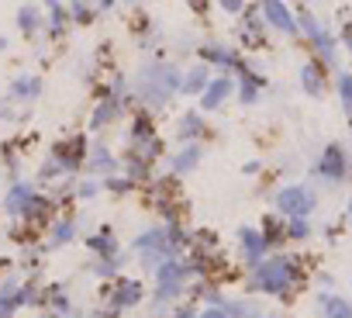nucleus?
Wrapping results in <instances>:
<instances>
[{
  "mask_svg": "<svg viewBox=\"0 0 352 318\" xmlns=\"http://www.w3.org/2000/svg\"><path fill=\"white\" fill-rule=\"evenodd\" d=\"M249 284L252 291H262L270 297H287L294 287H297V277H301V263L290 260V256H266L255 270H249Z\"/></svg>",
  "mask_w": 352,
  "mask_h": 318,
  "instance_id": "1",
  "label": "nucleus"
},
{
  "mask_svg": "<svg viewBox=\"0 0 352 318\" xmlns=\"http://www.w3.org/2000/svg\"><path fill=\"white\" fill-rule=\"evenodd\" d=\"M138 84H142V97L152 108H166V101L184 87V80H180V73H176L173 66H145L142 76H138Z\"/></svg>",
  "mask_w": 352,
  "mask_h": 318,
  "instance_id": "2",
  "label": "nucleus"
},
{
  "mask_svg": "<svg viewBox=\"0 0 352 318\" xmlns=\"http://www.w3.org/2000/svg\"><path fill=\"white\" fill-rule=\"evenodd\" d=\"M273 204H277V215L307 218V215L318 208V194H314L307 184H290V187H284V191L273 197Z\"/></svg>",
  "mask_w": 352,
  "mask_h": 318,
  "instance_id": "3",
  "label": "nucleus"
},
{
  "mask_svg": "<svg viewBox=\"0 0 352 318\" xmlns=\"http://www.w3.org/2000/svg\"><path fill=\"white\" fill-rule=\"evenodd\" d=\"M318 173H321L328 184H342V180L349 177V156H345V149H342L338 142L325 145V152H321V159H318Z\"/></svg>",
  "mask_w": 352,
  "mask_h": 318,
  "instance_id": "4",
  "label": "nucleus"
},
{
  "mask_svg": "<svg viewBox=\"0 0 352 318\" xmlns=\"http://www.w3.org/2000/svg\"><path fill=\"white\" fill-rule=\"evenodd\" d=\"M238 249H242V263H245L249 270H255L262 260H266L270 243H266V235H262V232H255V228H242V232H238Z\"/></svg>",
  "mask_w": 352,
  "mask_h": 318,
  "instance_id": "5",
  "label": "nucleus"
},
{
  "mask_svg": "<svg viewBox=\"0 0 352 318\" xmlns=\"http://www.w3.org/2000/svg\"><path fill=\"white\" fill-rule=\"evenodd\" d=\"M262 18H266V25H273L277 32H287V35L297 32V18L287 11L284 0H262Z\"/></svg>",
  "mask_w": 352,
  "mask_h": 318,
  "instance_id": "6",
  "label": "nucleus"
},
{
  "mask_svg": "<svg viewBox=\"0 0 352 318\" xmlns=\"http://www.w3.org/2000/svg\"><path fill=\"white\" fill-rule=\"evenodd\" d=\"M52 159H55L66 173H73V170L83 163V138L76 135V138H69V142H59V145L52 149Z\"/></svg>",
  "mask_w": 352,
  "mask_h": 318,
  "instance_id": "7",
  "label": "nucleus"
},
{
  "mask_svg": "<svg viewBox=\"0 0 352 318\" xmlns=\"http://www.w3.org/2000/svg\"><path fill=\"white\" fill-rule=\"evenodd\" d=\"M228 94H231V80L228 76H214L211 84H208V90H204V97H201V108L214 111V108H221L228 101Z\"/></svg>",
  "mask_w": 352,
  "mask_h": 318,
  "instance_id": "8",
  "label": "nucleus"
},
{
  "mask_svg": "<svg viewBox=\"0 0 352 318\" xmlns=\"http://www.w3.org/2000/svg\"><path fill=\"white\" fill-rule=\"evenodd\" d=\"M201 56H204L208 62H214L218 69H242V66H245V62H238V52H235V49L218 45V42H214V45H204Z\"/></svg>",
  "mask_w": 352,
  "mask_h": 318,
  "instance_id": "9",
  "label": "nucleus"
},
{
  "mask_svg": "<svg viewBox=\"0 0 352 318\" xmlns=\"http://www.w3.org/2000/svg\"><path fill=\"white\" fill-rule=\"evenodd\" d=\"M318 308H321V318H352V301L338 297V294H318Z\"/></svg>",
  "mask_w": 352,
  "mask_h": 318,
  "instance_id": "10",
  "label": "nucleus"
},
{
  "mask_svg": "<svg viewBox=\"0 0 352 318\" xmlns=\"http://www.w3.org/2000/svg\"><path fill=\"white\" fill-rule=\"evenodd\" d=\"M325 84H328V76H325V69H321L318 62H307V66L301 69V87H304L311 97H321V94H325Z\"/></svg>",
  "mask_w": 352,
  "mask_h": 318,
  "instance_id": "11",
  "label": "nucleus"
},
{
  "mask_svg": "<svg viewBox=\"0 0 352 318\" xmlns=\"http://www.w3.org/2000/svg\"><path fill=\"white\" fill-rule=\"evenodd\" d=\"M262 21H266V18H259L255 11H245L242 14V42L245 45H266V42H262Z\"/></svg>",
  "mask_w": 352,
  "mask_h": 318,
  "instance_id": "12",
  "label": "nucleus"
},
{
  "mask_svg": "<svg viewBox=\"0 0 352 318\" xmlns=\"http://www.w3.org/2000/svg\"><path fill=\"white\" fill-rule=\"evenodd\" d=\"M138 301H142V284H138V280H121L118 291H114V315H118L121 308L138 304Z\"/></svg>",
  "mask_w": 352,
  "mask_h": 318,
  "instance_id": "13",
  "label": "nucleus"
},
{
  "mask_svg": "<svg viewBox=\"0 0 352 318\" xmlns=\"http://www.w3.org/2000/svg\"><path fill=\"white\" fill-rule=\"evenodd\" d=\"M42 94V80L38 76H18L11 84V101H35Z\"/></svg>",
  "mask_w": 352,
  "mask_h": 318,
  "instance_id": "14",
  "label": "nucleus"
},
{
  "mask_svg": "<svg viewBox=\"0 0 352 318\" xmlns=\"http://www.w3.org/2000/svg\"><path fill=\"white\" fill-rule=\"evenodd\" d=\"M32 201H35V194H32L28 184H14V187L8 191V211H11V215H25V211L32 208Z\"/></svg>",
  "mask_w": 352,
  "mask_h": 318,
  "instance_id": "15",
  "label": "nucleus"
},
{
  "mask_svg": "<svg viewBox=\"0 0 352 318\" xmlns=\"http://www.w3.org/2000/svg\"><path fill=\"white\" fill-rule=\"evenodd\" d=\"M197 163H201V145H194V142H190V145H184V149H180V156L173 159V170H176V173H190Z\"/></svg>",
  "mask_w": 352,
  "mask_h": 318,
  "instance_id": "16",
  "label": "nucleus"
},
{
  "mask_svg": "<svg viewBox=\"0 0 352 318\" xmlns=\"http://www.w3.org/2000/svg\"><path fill=\"white\" fill-rule=\"evenodd\" d=\"M208 84H211V76H208V66H194L187 76H184V94H201V90H208Z\"/></svg>",
  "mask_w": 352,
  "mask_h": 318,
  "instance_id": "17",
  "label": "nucleus"
},
{
  "mask_svg": "<svg viewBox=\"0 0 352 318\" xmlns=\"http://www.w3.org/2000/svg\"><path fill=\"white\" fill-rule=\"evenodd\" d=\"M262 235H266L270 246H277V243H284V238H287V225H284L280 218H270V215H266V221H262Z\"/></svg>",
  "mask_w": 352,
  "mask_h": 318,
  "instance_id": "18",
  "label": "nucleus"
},
{
  "mask_svg": "<svg viewBox=\"0 0 352 318\" xmlns=\"http://www.w3.org/2000/svg\"><path fill=\"white\" fill-rule=\"evenodd\" d=\"M201 132H204V121H201L197 114H184L180 125H176V135H180L184 142H187V138H197Z\"/></svg>",
  "mask_w": 352,
  "mask_h": 318,
  "instance_id": "19",
  "label": "nucleus"
},
{
  "mask_svg": "<svg viewBox=\"0 0 352 318\" xmlns=\"http://www.w3.org/2000/svg\"><path fill=\"white\" fill-rule=\"evenodd\" d=\"M228 318H259V308L252 301H225Z\"/></svg>",
  "mask_w": 352,
  "mask_h": 318,
  "instance_id": "20",
  "label": "nucleus"
},
{
  "mask_svg": "<svg viewBox=\"0 0 352 318\" xmlns=\"http://www.w3.org/2000/svg\"><path fill=\"white\" fill-rule=\"evenodd\" d=\"M338 94H342V111L352 125V73H342L338 76Z\"/></svg>",
  "mask_w": 352,
  "mask_h": 318,
  "instance_id": "21",
  "label": "nucleus"
},
{
  "mask_svg": "<svg viewBox=\"0 0 352 318\" xmlns=\"http://www.w3.org/2000/svg\"><path fill=\"white\" fill-rule=\"evenodd\" d=\"M307 235H311L307 218H290V221H287V238H294V243H304Z\"/></svg>",
  "mask_w": 352,
  "mask_h": 318,
  "instance_id": "22",
  "label": "nucleus"
},
{
  "mask_svg": "<svg viewBox=\"0 0 352 318\" xmlns=\"http://www.w3.org/2000/svg\"><path fill=\"white\" fill-rule=\"evenodd\" d=\"M18 28H21L25 35H35V32H38V11H35V8H21V14H18Z\"/></svg>",
  "mask_w": 352,
  "mask_h": 318,
  "instance_id": "23",
  "label": "nucleus"
},
{
  "mask_svg": "<svg viewBox=\"0 0 352 318\" xmlns=\"http://www.w3.org/2000/svg\"><path fill=\"white\" fill-rule=\"evenodd\" d=\"M90 246H94L97 253H108V256L118 249V243H114V235H111V232H97V235H90Z\"/></svg>",
  "mask_w": 352,
  "mask_h": 318,
  "instance_id": "24",
  "label": "nucleus"
},
{
  "mask_svg": "<svg viewBox=\"0 0 352 318\" xmlns=\"http://www.w3.org/2000/svg\"><path fill=\"white\" fill-rule=\"evenodd\" d=\"M69 235H73V221H59V225L52 228L49 249H55V246H66V243H69Z\"/></svg>",
  "mask_w": 352,
  "mask_h": 318,
  "instance_id": "25",
  "label": "nucleus"
},
{
  "mask_svg": "<svg viewBox=\"0 0 352 318\" xmlns=\"http://www.w3.org/2000/svg\"><path fill=\"white\" fill-rule=\"evenodd\" d=\"M49 21H52V25H49V32H52V35H62V25H66V11H62V8L55 4V0H49Z\"/></svg>",
  "mask_w": 352,
  "mask_h": 318,
  "instance_id": "26",
  "label": "nucleus"
},
{
  "mask_svg": "<svg viewBox=\"0 0 352 318\" xmlns=\"http://www.w3.org/2000/svg\"><path fill=\"white\" fill-rule=\"evenodd\" d=\"M128 173H131V180H145L149 177V163H145V159L142 156H128Z\"/></svg>",
  "mask_w": 352,
  "mask_h": 318,
  "instance_id": "27",
  "label": "nucleus"
},
{
  "mask_svg": "<svg viewBox=\"0 0 352 318\" xmlns=\"http://www.w3.org/2000/svg\"><path fill=\"white\" fill-rule=\"evenodd\" d=\"M90 167H97V170H114V167H118V159H114V156H108L104 149H97V156L90 159Z\"/></svg>",
  "mask_w": 352,
  "mask_h": 318,
  "instance_id": "28",
  "label": "nucleus"
},
{
  "mask_svg": "<svg viewBox=\"0 0 352 318\" xmlns=\"http://www.w3.org/2000/svg\"><path fill=\"white\" fill-rule=\"evenodd\" d=\"M69 14H73L76 21H90V18H94V14H90V8H86L83 0H73V4H69Z\"/></svg>",
  "mask_w": 352,
  "mask_h": 318,
  "instance_id": "29",
  "label": "nucleus"
},
{
  "mask_svg": "<svg viewBox=\"0 0 352 318\" xmlns=\"http://www.w3.org/2000/svg\"><path fill=\"white\" fill-rule=\"evenodd\" d=\"M49 301H52L59 311H69V297H66V291H62V287H52V291H49Z\"/></svg>",
  "mask_w": 352,
  "mask_h": 318,
  "instance_id": "30",
  "label": "nucleus"
},
{
  "mask_svg": "<svg viewBox=\"0 0 352 318\" xmlns=\"http://www.w3.org/2000/svg\"><path fill=\"white\" fill-rule=\"evenodd\" d=\"M131 184H135V180H121V177H108V180H104V187H111L114 194H125V191H131Z\"/></svg>",
  "mask_w": 352,
  "mask_h": 318,
  "instance_id": "31",
  "label": "nucleus"
},
{
  "mask_svg": "<svg viewBox=\"0 0 352 318\" xmlns=\"http://www.w3.org/2000/svg\"><path fill=\"white\" fill-rule=\"evenodd\" d=\"M228 14H245V0H218Z\"/></svg>",
  "mask_w": 352,
  "mask_h": 318,
  "instance_id": "32",
  "label": "nucleus"
},
{
  "mask_svg": "<svg viewBox=\"0 0 352 318\" xmlns=\"http://www.w3.org/2000/svg\"><path fill=\"white\" fill-rule=\"evenodd\" d=\"M114 267H118V263H114V260H101V263H97V267H94V270H97V273H101V277H111V273H114Z\"/></svg>",
  "mask_w": 352,
  "mask_h": 318,
  "instance_id": "33",
  "label": "nucleus"
},
{
  "mask_svg": "<svg viewBox=\"0 0 352 318\" xmlns=\"http://www.w3.org/2000/svg\"><path fill=\"white\" fill-rule=\"evenodd\" d=\"M76 194H79V197H94V194H97V184H94V180H90V184H79Z\"/></svg>",
  "mask_w": 352,
  "mask_h": 318,
  "instance_id": "34",
  "label": "nucleus"
},
{
  "mask_svg": "<svg viewBox=\"0 0 352 318\" xmlns=\"http://www.w3.org/2000/svg\"><path fill=\"white\" fill-rule=\"evenodd\" d=\"M197 318H228V311H225V308H208V311L197 315Z\"/></svg>",
  "mask_w": 352,
  "mask_h": 318,
  "instance_id": "35",
  "label": "nucleus"
},
{
  "mask_svg": "<svg viewBox=\"0 0 352 318\" xmlns=\"http://www.w3.org/2000/svg\"><path fill=\"white\" fill-rule=\"evenodd\" d=\"M342 42H345V49L352 52V28H345V35H342Z\"/></svg>",
  "mask_w": 352,
  "mask_h": 318,
  "instance_id": "36",
  "label": "nucleus"
},
{
  "mask_svg": "<svg viewBox=\"0 0 352 318\" xmlns=\"http://www.w3.org/2000/svg\"><path fill=\"white\" fill-rule=\"evenodd\" d=\"M176 318H197V315H194L190 308H180V311H176Z\"/></svg>",
  "mask_w": 352,
  "mask_h": 318,
  "instance_id": "37",
  "label": "nucleus"
},
{
  "mask_svg": "<svg viewBox=\"0 0 352 318\" xmlns=\"http://www.w3.org/2000/svg\"><path fill=\"white\" fill-rule=\"evenodd\" d=\"M4 49H8V38H4V35H0V52H4Z\"/></svg>",
  "mask_w": 352,
  "mask_h": 318,
  "instance_id": "38",
  "label": "nucleus"
},
{
  "mask_svg": "<svg viewBox=\"0 0 352 318\" xmlns=\"http://www.w3.org/2000/svg\"><path fill=\"white\" fill-rule=\"evenodd\" d=\"M101 4H104V8H111V4H114V0H101Z\"/></svg>",
  "mask_w": 352,
  "mask_h": 318,
  "instance_id": "39",
  "label": "nucleus"
},
{
  "mask_svg": "<svg viewBox=\"0 0 352 318\" xmlns=\"http://www.w3.org/2000/svg\"><path fill=\"white\" fill-rule=\"evenodd\" d=\"M259 318H280V315H259Z\"/></svg>",
  "mask_w": 352,
  "mask_h": 318,
  "instance_id": "40",
  "label": "nucleus"
},
{
  "mask_svg": "<svg viewBox=\"0 0 352 318\" xmlns=\"http://www.w3.org/2000/svg\"><path fill=\"white\" fill-rule=\"evenodd\" d=\"M349 221H352V201H349Z\"/></svg>",
  "mask_w": 352,
  "mask_h": 318,
  "instance_id": "41",
  "label": "nucleus"
},
{
  "mask_svg": "<svg viewBox=\"0 0 352 318\" xmlns=\"http://www.w3.org/2000/svg\"><path fill=\"white\" fill-rule=\"evenodd\" d=\"M94 318H108V315H94Z\"/></svg>",
  "mask_w": 352,
  "mask_h": 318,
  "instance_id": "42",
  "label": "nucleus"
},
{
  "mask_svg": "<svg viewBox=\"0 0 352 318\" xmlns=\"http://www.w3.org/2000/svg\"><path fill=\"white\" fill-rule=\"evenodd\" d=\"M42 318H52V315H42Z\"/></svg>",
  "mask_w": 352,
  "mask_h": 318,
  "instance_id": "43",
  "label": "nucleus"
}]
</instances>
